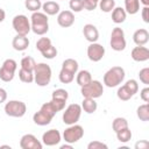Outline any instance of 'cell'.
I'll use <instances>...</instances> for the list:
<instances>
[{
  "mask_svg": "<svg viewBox=\"0 0 149 149\" xmlns=\"http://www.w3.org/2000/svg\"><path fill=\"white\" fill-rule=\"evenodd\" d=\"M140 95H141V99H142L144 102H148V101H149V87L142 88L141 92H140Z\"/></svg>",
  "mask_w": 149,
  "mask_h": 149,
  "instance_id": "obj_43",
  "label": "cell"
},
{
  "mask_svg": "<svg viewBox=\"0 0 149 149\" xmlns=\"http://www.w3.org/2000/svg\"><path fill=\"white\" fill-rule=\"evenodd\" d=\"M84 136V128L79 125H70L63 133V139L66 143H76Z\"/></svg>",
  "mask_w": 149,
  "mask_h": 149,
  "instance_id": "obj_9",
  "label": "cell"
},
{
  "mask_svg": "<svg viewBox=\"0 0 149 149\" xmlns=\"http://www.w3.org/2000/svg\"><path fill=\"white\" fill-rule=\"evenodd\" d=\"M116 95H118V98H119L120 100H122V101H127V100H129V99L133 97V95L128 92V90H127L125 86H121V87L118 88Z\"/></svg>",
  "mask_w": 149,
  "mask_h": 149,
  "instance_id": "obj_38",
  "label": "cell"
},
{
  "mask_svg": "<svg viewBox=\"0 0 149 149\" xmlns=\"http://www.w3.org/2000/svg\"><path fill=\"white\" fill-rule=\"evenodd\" d=\"M21 68L24 69V70H28V71H31L34 72L35 68H36V62L33 57L30 56H26L21 59Z\"/></svg>",
  "mask_w": 149,
  "mask_h": 149,
  "instance_id": "obj_27",
  "label": "cell"
},
{
  "mask_svg": "<svg viewBox=\"0 0 149 149\" xmlns=\"http://www.w3.org/2000/svg\"><path fill=\"white\" fill-rule=\"evenodd\" d=\"M69 98V93L64 88H57L52 92V95H51V102L54 104V106L56 107V109L58 112L63 111L64 107H65V102Z\"/></svg>",
  "mask_w": 149,
  "mask_h": 149,
  "instance_id": "obj_12",
  "label": "cell"
},
{
  "mask_svg": "<svg viewBox=\"0 0 149 149\" xmlns=\"http://www.w3.org/2000/svg\"><path fill=\"white\" fill-rule=\"evenodd\" d=\"M91 80H92V76H91L90 71H87V70L79 71L77 74V78H76V81L79 86H84V85L88 84Z\"/></svg>",
  "mask_w": 149,
  "mask_h": 149,
  "instance_id": "obj_25",
  "label": "cell"
},
{
  "mask_svg": "<svg viewBox=\"0 0 149 149\" xmlns=\"http://www.w3.org/2000/svg\"><path fill=\"white\" fill-rule=\"evenodd\" d=\"M99 7L102 12L109 13L114 9L115 7V0H99Z\"/></svg>",
  "mask_w": 149,
  "mask_h": 149,
  "instance_id": "obj_32",
  "label": "cell"
},
{
  "mask_svg": "<svg viewBox=\"0 0 149 149\" xmlns=\"http://www.w3.org/2000/svg\"><path fill=\"white\" fill-rule=\"evenodd\" d=\"M128 127V121L125 119V118H115L114 120H113V123H112V128H113V130L116 133V132H119V130H121V129H123V128H127Z\"/></svg>",
  "mask_w": 149,
  "mask_h": 149,
  "instance_id": "obj_31",
  "label": "cell"
},
{
  "mask_svg": "<svg viewBox=\"0 0 149 149\" xmlns=\"http://www.w3.org/2000/svg\"><path fill=\"white\" fill-rule=\"evenodd\" d=\"M27 112V106L23 101L10 100L5 105V113L12 118H22Z\"/></svg>",
  "mask_w": 149,
  "mask_h": 149,
  "instance_id": "obj_6",
  "label": "cell"
},
{
  "mask_svg": "<svg viewBox=\"0 0 149 149\" xmlns=\"http://www.w3.org/2000/svg\"><path fill=\"white\" fill-rule=\"evenodd\" d=\"M69 6H70L71 12H74V13H78V12H80V10L84 9L83 0H70Z\"/></svg>",
  "mask_w": 149,
  "mask_h": 149,
  "instance_id": "obj_39",
  "label": "cell"
},
{
  "mask_svg": "<svg viewBox=\"0 0 149 149\" xmlns=\"http://www.w3.org/2000/svg\"><path fill=\"white\" fill-rule=\"evenodd\" d=\"M130 56L135 62H146L149 59V50L143 45H137L132 50Z\"/></svg>",
  "mask_w": 149,
  "mask_h": 149,
  "instance_id": "obj_17",
  "label": "cell"
},
{
  "mask_svg": "<svg viewBox=\"0 0 149 149\" xmlns=\"http://www.w3.org/2000/svg\"><path fill=\"white\" fill-rule=\"evenodd\" d=\"M116 137H118V140H119L120 142L127 143L128 141L132 140V132H130V129H129L128 127H127V128H123V129L116 132Z\"/></svg>",
  "mask_w": 149,
  "mask_h": 149,
  "instance_id": "obj_30",
  "label": "cell"
},
{
  "mask_svg": "<svg viewBox=\"0 0 149 149\" xmlns=\"http://www.w3.org/2000/svg\"><path fill=\"white\" fill-rule=\"evenodd\" d=\"M127 17V13L125 10V8L122 7H114V9L112 10V21L116 24L125 22Z\"/></svg>",
  "mask_w": 149,
  "mask_h": 149,
  "instance_id": "obj_22",
  "label": "cell"
},
{
  "mask_svg": "<svg viewBox=\"0 0 149 149\" xmlns=\"http://www.w3.org/2000/svg\"><path fill=\"white\" fill-rule=\"evenodd\" d=\"M139 77H140V80H141L143 84L149 85V68L142 69V70L139 72Z\"/></svg>",
  "mask_w": 149,
  "mask_h": 149,
  "instance_id": "obj_40",
  "label": "cell"
},
{
  "mask_svg": "<svg viewBox=\"0 0 149 149\" xmlns=\"http://www.w3.org/2000/svg\"><path fill=\"white\" fill-rule=\"evenodd\" d=\"M142 19L146 23H149V7L144 6L142 8Z\"/></svg>",
  "mask_w": 149,
  "mask_h": 149,
  "instance_id": "obj_45",
  "label": "cell"
},
{
  "mask_svg": "<svg viewBox=\"0 0 149 149\" xmlns=\"http://www.w3.org/2000/svg\"><path fill=\"white\" fill-rule=\"evenodd\" d=\"M5 17H6V13L2 8H0V22H2L5 20Z\"/></svg>",
  "mask_w": 149,
  "mask_h": 149,
  "instance_id": "obj_47",
  "label": "cell"
},
{
  "mask_svg": "<svg viewBox=\"0 0 149 149\" xmlns=\"http://www.w3.org/2000/svg\"><path fill=\"white\" fill-rule=\"evenodd\" d=\"M62 69L66 70V71H69V72H71L73 74H76L77 71H78V62L76 59H73V58H68V59H65L63 62Z\"/></svg>",
  "mask_w": 149,
  "mask_h": 149,
  "instance_id": "obj_26",
  "label": "cell"
},
{
  "mask_svg": "<svg viewBox=\"0 0 149 149\" xmlns=\"http://www.w3.org/2000/svg\"><path fill=\"white\" fill-rule=\"evenodd\" d=\"M19 78L22 83H27V84H30L34 81V72L31 71H28V70H24V69H20L19 70Z\"/></svg>",
  "mask_w": 149,
  "mask_h": 149,
  "instance_id": "obj_29",
  "label": "cell"
},
{
  "mask_svg": "<svg viewBox=\"0 0 149 149\" xmlns=\"http://www.w3.org/2000/svg\"><path fill=\"white\" fill-rule=\"evenodd\" d=\"M149 147V142L147 140H142L135 143V149H147Z\"/></svg>",
  "mask_w": 149,
  "mask_h": 149,
  "instance_id": "obj_44",
  "label": "cell"
},
{
  "mask_svg": "<svg viewBox=\"0 0 149 149\" xmlns=\"http://www.w3.org/2000/svg\"><path fill=\"white\" fill-rule=\"evenodd\" d=\"M42 143L33 134H26L20 140L21 149H42Z\"/></svg>",
  "mask_w": 149,
  "mask_h": 149,
  "instance_id": "obj_14",
  "label": "cell"
},
{
  "mask_svg": "<svg viewBox=\"0 0 149 149\" xmlns=\"http://www.w3.org/2000/svg\"><path fill=\"white\" fill-rule=\"evenodd\" d=\"M6 99H7V92H6V90H3V88L0 87V104L1 102H5Z\"/></svg>",
  "mask_w": 149,
  "mask_h": 149,
  "instance_id": "obj_46",
  "label": "cell"
},
{
  "mask_svg": "<svg viewBox=\"0 0 149 149\" xmlns=\"http://www.w3.org/2000/svg\"><path fill=\"white\" fill-rule=\"evenodd\" d=\"M136 114H137V118L141 121H148L149 120V105H148V102L139 106L137 111H136Z\"/></svg>",
  "mask_w": 149,
  "mask_h": 149,
  "instance_id": "obj_28",
  "label": "cell"
},
{
  "mask_svg": "<svg viewBox=\"0 0 149 149\" xmlns=\"http://www.w3.org/2000/svg\"><path fill=\"white\" fill-rule=\"evenodd\" d=\"M83 34H84V37H85L88 42H91V43L97 42L98 38H99V31H98L97 27L93 26V24H91V23H87V24L84 26V28H83Z\"/></svg>",
  "mask_w": 149,
  "mask_h": 149,
  "instance_id": "obj_18",
  "label": "cell"
},
{
  "mask_svg": "<svg viewBox=\"0 0 149 149\" xmlns=\"http://www.w3.org/2000/svg\"><path fill=\"white\" fill-rule=\"evenodd\" d=\"M140 2L144 6H149V0H140Z\"/></svg>",
  "mask_w": 149,
  "mask_h": 149,
  "instance_id": "obj_49",
  "label": "cell"
},
{
  "mask_svg": "<svg viewBox=\"0 0 149 149\" xmlns=\"http://www.w3.org/2000/svg\"><path fill=\"white\" fill-rule=\"evenodd\" d=\"M81 115V106L78 104H71L69 105L65 111L63 112V122L65 125H74L78 122Z\"/></svg>",
  "mask_w": 149,
  "mask_h": 149,
  "instance_id": "obj_7",
  "label": "cell"
},
{
  "mask_svg": "<svg viewBox=\"0 0 149 149\" xmlns=\"http://www.w3.org/2000/svg\"><path fill=\"white\" fill-rule=\"evenodd\" d=\"M45 1H48V0H45Z\"/></svg>",
  "mask_w": 149,
  "mask_h": 149,
  "instance_id": "obj_51",
  "label": "cell"
},
{
  "mask_svg": "<svg viewBox=\"0 0 149 149\" xmlns=\"http://www.w3.org/2000/svg\"><path fill=\"white\" fill-rule=\"evenodd\" d=\"M51 68L45 63L36 64L34 70V80L38 86H47L51 80Z\"/></svg>",
  "mask_w": 149,
  "mask_h": 149,
  "instance_id": "obj_4",
  "label": "cell"
},
{
  "mask_svg": "<svg viewBox=\"0 0 149 149\" xmlns=\"http://www.w3.org/2000/svg\"><path fill=\"white\" fill-rule=\"evenodd\" d=\"M61 149H72V144L69 143V144H62L61 146Z\"/></svg>",
  "mask_w": 149,
  "mask_h": 149,
  "instance_id": "obj_48",
  "label": "cell"
},
{
  "mask_svg": "<svg viewBox=\"0 0 149 149\" xmlns=\"http://www.w3.org/2000/svg\"><path fill=\"white\" fill-rule=\"evenodd\" d=\"M24 6L28 10L34 13V12H38L42 8V2H41V0H26Z\"/></svg>",
  "mask_w": 149,
  "mask_h": 149,
  "instance_id": "obj_33",
  "label": "cell"
},
{
  "mask_svg": "<svg viewBox=\"0 0 149 149\" xmlns=\"http://www.w3.org/2000/svg\"><path fill=\"white\" fill-rule=\"evenodd\" d=\"M59 142H61V133L57 129H49L42 135V143L48 147L56 146Z\"/></svg>",
  "mask_w": 149,
  "mask_h": 149,
  "instance_id": "obj_15",
  "label": "cell"
},
{
  "mask_svg": "<svg viewBox=\"0 0 149 149\" xmlns=\"http://www.w3.org/2000/svg\"><path fill=\"white\" fill-rule=\"evenodd\" d=\"M80 92L81 95L84 98H92V99H97L100 98L104 93V86L99 80H91L88 84L80 86Z\"/></svg>",
  "mask_w": 149,
  "mask_h": 149,
  "instance_id": "obj_5",
  "label": "cell"
},
{
  "mask_svg": "<svg viewBox=\"0 0 149 149\" xmlns=\"http://www.w3.org/2000/svg\"><path fill=\"white\" fill-rule=\"evenodd\" d=\"M104 55H105V48L101 44L94 42V43H91L87 47V57H88L90 61L99 62V61H101Z\"/></svg>",
  "mask_w": 149,
  "mask_h": 149,
  "instance_id": "obj_13",
  "label": "cell"
},
{
  "mask_svg": "<svg viewBox=\"0 0 149 149\" xmlns=\"http://www.w3.org/2000/svg\"><path fill=\"white\" fill-rule=\"evenodd\" d=\"M12 24H13V28L16 31L17 35H24V36H27L28 33L31 30L30 22H29L28 17L26 15H23V14H20V15L14 16V19L12 21Z\"/></svg>",
  "mask_w": 149,
  "mask_h": 149,
  "instance_id": "obj_11",
  "label": "cell"
},
{
  "mask_svg": "<svg viewBox=\"0 0 149 149\" xmlns=\"http://www.w3.org/2000/svg\"><path fill=\"white\" fill-rule=\"evenodd\" d=\"M99 0H83V6L86 10H93L97 8Z\"/></svg>",
  "mask_w": 149,
  "mask_h": 149,
  "instance_id": "obj_41",
  "label": "cell"
},
{
  "mask_svg": "<svg viewBox=\"0 0 149 149\" xmlns=\"http://www.w3.org/2000/svg\"><path fill=\"white\" fill-rule=\"evenodd\" d=\"M87 149H107V144L100 141H92L87 144Z\"/></svg>",
  "mask_w": 149,
  "mask_h": 149,
  "instance_id": "obj_42",
  "label": "cell"
},
{
  "mask_svg": "<svg viewBox=\"0 0 149 149\" xmlns=\"http://www.w3.org/2000/svg\"><path fill=\"white\" fill-rule=\"evenodd\" d=\"M123 86L128 90V92H129L132 95H134V94L137 93V91H139V84H137V81H136L135 79H129V80H127Z\"/></svg>",
  "mask_w": 149,
  "mask_h": 149,
  "instance_id": "obj_36",
  "label": "cell"
},
{
  "mask_svg": "<svg viewBox=\"0 0 149 149\" xmlns=\"http://www.w3.org/2000/svg\"><path fill=\"white\" fill-rule=\"evenodd\" d=\"M16 68H17V63L14 59H12V58L6 59L2 63V66L0 68V79L5 83L13 80Z\"/></svg>",
  "mask_w": 149,
  "mask_h": 149,
  "instance_id": "obj_10",
  "label": "cell"
},
{
  "mask_svg": "<svg viewBox=\"0 0 149 149\" xmlns=\"http://www.w3.org/2000/svg\"><path fill=\"white\" fill-rule=\"evenodd\" d=\"M111 48L115 51H122L126 48V38H125V31L120 27H115L112 30L111 34V41H109Z\"/></svg>",
  "mask_w": 149,
  "mask_h": 149,
  "instance_id": "obj_8",
  "label": "cell"
},
{
  "mask_svg": "<svg viewBox=\"0 0 149 149\" xmlns=\"http://www.w3.org/2000/svg\"><path fill=\"white\" fill-rule=\"evenodd\" d=\"M126 13L134 15L140 10V0H125Z\"/></svg>",
  "mask_w": 149,
  "mask_h": 149,
  "instance_id": "obj_24",
  "label": "cell"
},
{
  "mask_svg": "<svg viewBox=\"0 0 149 149\" xmlns=\"http://www.w3.org/2000/svg\"><path fill=\"white\" fill-rule=\"evenodd\" d=\"M42 9L43 13H45L47 15H56L59 13V5L56 1L48 0L44 3H42Z\"/></svg>",
  "mask_w": 149,
  "mask_h": 149,
  "instance_id": "obj_21",
  "label": "cell"
},
{
  "mask_svg": "<svg viewBox=\"0 0 149 149\" xmlns=\"http://www.w3.org/2000/svg\"><path fill=\"white\" fill-rule=\"evenodd\" d=\"M0 148H9V149H10L9 146H0Z\"/></svg>",
  "mask_w": 149,
  "mask_h": 149,
  "instance_id": "obj_50",
  "label": "cell"
},
{
  "mask_svg": "<svg viewBox=\"0 0 149 149\" xmlns=\"http://www.w3.org/2000/svg\"><path fill=\"white\" fill-rule=\"evenodd\" d=\"M57 109L51 101L45 102L41 106L40 111L33 115V121L38 126H47L51 122L52 118L57 114Z\"/></svg>",
  "mask_w": 149,
  "mask_h": 149,
  "instance_id": "obj_1",
  "label": "cell"
},
{
  "mask_svg": "<svg viewBox=\"0 0 149 149\" xmlns=\"http://www.w3.org/2000/svg\"><path fill=\"white\" fill-rule=\"evenodd\" d=\"M133 41L136 45H144L148 43L149 41V33L147 29L144 28H141V29H137L134 34H133Z\"/></svg>",
  "mask_w": 149,
  "mask_h": 149,
  "instance_id": "obj_19",
  "label": "cell"
},
{
  "mask_svg": "<svg viewBox=\"0 0 149 149\" xmlns=\"http://www.w3.org/2000/svg\"><path fill=\"white\" fill-rule=\"evenodd\" d=\"M41 54H42V56H43L44 58H47V59H52V58H55V57L57 56V49L51 44V45L48 47L45 50H43Z\"/></svg>",
  "mask_w": 149,
  "mask_h": 149,
  "instance_id": "obj_37",
  "label": "cell"
},
{
  "mask_svg": "<svg viewBox=\"0 0 149 149\" xmlns=\"http://www.w3.org/2000/svg\"><path fill=\"white\" fill-rule=\"evenodd\" d=\"M125 70L121 66H113L104 74V84L107 87H116L125 79Z\"/></svg>",
  "mask_w": 149,
  "mask_h": 149,
  "instance_id": "obj_3",
  "label": "cell"
},
{
  "mask_svg": "<svg viewBox=\"0 0 149 149\" xmlns=\"http://www.w3.org/2000/svg\"><path fill=\"white\" fill-rule=\"evenodd\" d=\"M57 23L63 28H69L74 23V14L71 10H62L57 16Z\"/></svg>",
  "mask_w": 149,
  "mask_h": 149,
  "instance_id": "obj_16",
  "label": "cell"
},
{
  "mask_svg": "<svg viewBox=\"0 0 149 149\" xmlns=\"http://www.w3.org/2000/svg\"><path fill=\"white\" fill-rule=\"evenodd\" d=\"M58 78H59V81L63 83V84H70L73 79H74V74L66 71V70H61L59 71V74H58Z\"/></svg>",
  "mask_w": 149,
  "mask_h": 149,
  "instance_id": "obj_34",
  "label": "cell"
},
{
  "mask_svg": "<svg viewBox=\"0 0 149 149\" xmlns=\"http://www.w3.org/2000/svg\"><path fill=\"white\" fill-rule=\"evenodd\" d=\"M97 102L94 101V99L92 98H84L83 102H81V109H84V112H86L87 114H92L97 111Z\"/></svg>",
  "mask_w": 149,
  "mask_h": 149,
  "instance_id": "obj_23",
  "label": "cell"
},
{
  "mask_svg": "<svg viewBox=\"0 0 149 149\" xmlns=\"http://www.w3.org/2000/svg\"><path fill=\"white\" fill-rule=\"evenodd\" d=\"M51 45V40L50 38H48V37H41L37 42H36V49L40 51V52H42L43 50H45L48 47H50Z\"/></svg>",
  "mask_w": 149,
  "mask_h": 149,
  "instance_id": "obj_35",
  "label": "cell"
},
{
  "mask_svg": "<svg viewBox=\"0 0 149 149\" xmlns=\"http://www.w3.org/2000/svg\"><path fill=\"white\" fill-rule=\"evenodd\" d=\"M30 28L36 35H44L49 30L48 15L41 12H34L30 16Z\"/></svg>",
  "mask_w": 149,
  "mask_h": 149,
  "instance_id": "obj_2",
  "label": "cell"
},
{
  "mask_svg": "<svg viewBox=\"0 0 149 149\" xmlns=\"http://www.w3.org/2000/svg\"><path fill=\"white\" fill-rule=\"evenodd\" d=\"M12 45L16 51H24L29 45V40L24 35H17L16 34V36L12 41Z\"/></svg>",
  "mask_w": 149,
  "mask_h": 149,
  "instance_id": "obj_20",
  "label": "cell"
}]
</instances>
